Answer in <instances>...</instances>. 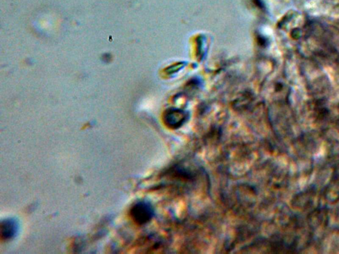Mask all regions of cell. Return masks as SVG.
<instances>
[{
  "label": "cell",
  "instance_id": "6da1fadb",
  "mask_svg": "<svg viewBox=\"0 0 339 254\" xmlns=\"http://www.w3.org/2000/svg\"><path fill=\"white\" fill-rule=\"evenodd\" d=\"M154 215V210L150 204L141 201L136 203L131 210V217L137 225L148 223Z\"/></svg>",
  "mask_w": 339,
  "mask_h": 254
},
{
  "label": "cell",
  "instance_id": "7a4b0ae2",
  "mask_svg": "<svg viewBox=\"0 0 339 254\" xmlns=\"http://www.w3.org/2000/svg\"><path fill=\"white\" fill-rule=\"evenodd\" d=\"M17 226L15 221L7 219L2 221L0 227V237L1 241L11 239L17 233Z\"/></svg>",
  "mask_w": 339,
  "mask_h": 254
},
{
  "label": "cell",
  "instance_id": "3957f363",
  "mask_svg": "<svg viewBox=\"0 0 339 254\" xmlns=\"http://www.w3.org/2000/svg\"><path fill=\"white\" fill-rule=\"evenodd\" d=\"M186 115L184 112L178 110H172L168 112L166 117V122L169 127L178 128L180 127L185 121Z\"/></svg>",
  "mask_w": 339,
  "mask_h": 254
}]
</instances>
